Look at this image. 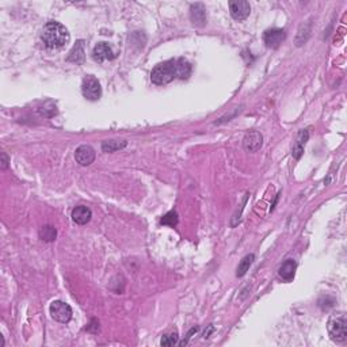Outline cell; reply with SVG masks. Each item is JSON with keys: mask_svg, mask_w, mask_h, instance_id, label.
<instances>
[{"mask_svg": "<svg viewBox=\"0 0 347 347\" xmlns=\"http://www.w3.org/2000/svg\"><path fill=\"white\" fill-rule=\"evenodd\" d=\"M69 33L67 27L59 22H48L42 29L41 40L49 49H60L69 42Z\"/></svg>", "mask_w": 347, "mask_h": 347, "instance_id": "6da1fadb", "label": "cell"}, {"mask_svg": "<svg viewBox=\"0 0 347 347\" xmlns=\"http://www.w3.org/2000/svg\"><path fill=\"white\" fill-rule=\"evenodd\" d=\"M176 60H168L152 69L151 80L158 86H164L176 79Z\"/></svg>", "mask_w": 347, "mask_h": 347, "instance_id": "7a4b0ae2", "label": "cell"}, {"mask_svg": "<svg viewBox=\"0 0 347 347\" xmlns=\"http://www.w3.org/2000/svg\"><path fill=\"white\" fill-rule=\"evenodd\" d=\"M329 336L335 342H343L347 336V320L344 315L331 317L328 321Z\"/></svg>", "mask_w": 347, "mask_h": 347, "instance_id": "3957f363", "label": "cell"}, {"mask_svg": "<svg viewBox=\"0 0 347 347\" xmlns=\"http://www.w3.org/2000/svg\"><path fill=\"white\" fill-rule=\"evenodd\" d=\"M81 92L84 98L88 100H98L102 95V87L98 79L92 75H88L83 79L81 83Z\"/></svg>", "mask_w": 347, "mask_h": 347, "instance_id": "277c9868", "label": "cell"}, {"mask_svg": "<svg viewBox=\"0 0 347 347\" xmlns=\"http://www.w3.org/2000/svg\"><path fill=\"white\" fill-rule=\"evenodd\" d=\"M49 311L52 317L59 323H68L72 319V308L69 307L67 302L60 301V300L50 304Z\"/></svg>", "mask_w": 347, "mask_h": 347, "instance_id": "5b68a950", "label": "cell"}, {"mask_svg": "<svg viewBox=\"0 0 347 347\" xmlns=\"http://www.w3.org/2000/svg\"><path fill=\"white\" fill-rule=\"evenodd\" d=\"M229 13L235 21H244L251 13L250 3L246 0H232L229 2Z\"/></svg>", "mask_w": 347, "mask_h": 347, "instance_id": "8992f818", "label": "cell"}, {"mask_svg": "<svg viewBox=\"0 0 347 347\" xmlns=\"http://www.w3.org/2000/svg\"><path fill=\"white\" fill-rule=\"evenodd\" d=\"M117 57V53L114 52L111 46L108 45L107 42H99L98 45L94 46L92 49V59L96 63H103V61H110Z\"/></svg>", "mask_w": 347, "mask_h": 347, "instance_id": "52a82bcc", "label": "cell"}, {"mask_svg": "<svg viewBox=\"0 0 347 347\" xmlns=\"http://www.w3.org/2000/svg\"><path fill=\"white\" fill-rule=\"evenodd\" d=\"M285 38H286V33L282 29H269L263 34L265 44L267 48H271V49H277L284 42Z\"/></svg>", "mask_w": 347, "mask_h": 347, "instance_id": "ba28073f", "label": "cell"}, {"mask_svg": "<svg viewBox=\"0 0 347 347\" xmlns=\"http://www.w3.org/2000/svg\"><path fill=\"white\" fill-rule=\"evenodd\" d=\"M263 144V136L258 131L248 132L243 140L244 149L248 152H257L258 149L261 148Z\"/></svg>", "mask_w": 347, "mask_h": 347, "instance_id": "9c48e42d", "label": "cell"}, {"mask_svg": "<svg viewBox=\"0 0 347 347\" xmlns=\"http://www.w3.org/2000/svg\"><path fill=\"white\" fill-rule=\"evenodd\" d=\"M75 159L80 166H90L95 160V151L90 145H80L75 152Z\"/></svg>", "mask_w": 347, "mask_h": 347, "instance_id": "30bf717a", "label": "cell"}, {"mask_svg": "<svg viewBox=\"0 0 347 347\" xmlns=\"http://www.w3.org/2000/svg\"><path fill=\"white\" fill-rule=\"evenodd\" d=\"M190 18L195 26L206 25V9L202 3H195L190 7Z\"/></svg>", "mask_w": 347, "mask_h": 347, "instance_id": "8fae6325", "label": "cell"}, {"mask_svg": "<svg viewBox=\"0 0 347 347\" xmlns=\"http://www.w3.org/2000/svg\"><path fill=\"white\" fill-rule=\"evenodd\" d=\"M84 59H86V50H84V41H77L76 45L73 46L72 50L69 52L67 57V61H71V63L75 64H81L84 63Z\"/></svg>", "mask_w": 347, "mask_h": 347, "instance_id": "7c38bea8", "label": "cell"}, {"mask_svg": "<svg viewBox=\"0 0 347 347\" xmlns=\"http://www.w3.org/2000/svg\"><path fill=\"white\" fill-rule=\"evenodd\" d=\"M91 216H92V213L87 206H76L72 210V214H71L72 220L79 225L87 224L91 220Z\"/></svg>", "mask_w": 347, "mask_h": 347, "instance_id": "4fadbf2b", "label": "cell"}, {"mask_svg": "<svg viewBox=\"0 0 347 347\" xmlns=\"http://www.w3.org/2000/svg\"><path fill=\"white\" fill-rule=\"evenodd\" d=\"M296 267H297L296 262H294L293 259H288L285 263H282V266H281L280 270H278V274H280V277L282 280L289 282V281H292L294 278Z\"/></svg>", "mask_w": 347, "mask_h": 347, "instance_id": "5bb4252c", "label": "cell"}, {"mask_svg": "<svg viewBox=\"0 0 347 347\" xmlns=\"http://www.w3.org/2000/svg\"><path fill=\"white\" fill-rule=\"evenodd\" d=\"M308 139H309V132H308L307 129H304V131H301L298 133L297 143H296V145H294L293 148V156L296 159L301 158L302 152H304V145H305V143L308 141Z\"/></svg>", "mask_w": 347, "mask_h": 347, "instance_id": "9a60e30c", "label": "cell"}, {"mask_svg": "<svg viewBox=\"0 0 347 347\" xmlns=\"http://www.w3.org/2000/svg\"><path fill=\"white\" fill-rule=\"evenodd\" d=\"M191 75V65L186 59H178L176 60V76L178 79H189Z\"/></svg>", "mask_w": 347, "mask_h": 347, "instance_id": "2e32d148", "label": "cell"}, {"mask_svg": "<svg viewBox=\"0 0 347 347\" xmlns=\"http://www.w3.org/2000/svg\"><path fill=\"white\" fill-rule=\"evenodd\" d=\"M254 259H255V255H254V254H250L247 257H244L243 259H242V262L239 263V266H238L236 275H238V277H243V275H246V273L250 270V267L253 265Z\"/></svg>", "mask_w": 347, "mask_h": 347, "instance_id": "e0dca14e", "label": "cell"}, {"mask_svg": "<svg viewBox=\"0 0 347 347\" xmlns=\"http://www.w3.org/2000/svg\"><path fill=\"white\" fill-rule=\"evenodd\" d=\"M56 236H57V230L52 225H44L40 229V238L44 240V242L50 243V242L56 240Z\"/></svg>", "mask_w": 347, "mask_h": 347, "instance_id": "ac0fdd59", "label": "cell"}, {"mask_svg": "<svg viewBox=\"0 0 347 347\" xmlns=\"http://www.w3.org/2000/svg\"><path fill=\"white\" fill-rule=\"evenodd\" d=\"M127 147V141H115L107 140L102 144V151L103 152H115L118 149H122Z\"/></svg>", "mask_w": 347, "mask_h": 347, "instance_id": "d6986e66", "label": "cell"}, {"mask_svg": "<svg viewBox=\"0 0 347 347\" xmlns=\"http://www.w3.org/2000/svg\"><path fill=\"white\" fill-rule=\"evenodd\" d=\"M162 222L163 225H168V226H175L176 224H178V214H176V212H168L167 214H164L162 218Z\"/></svg>", "mask_w": 347, "mask_h": 347, "instance_id": "ffe728a7", "label": "cell"}, {"mask_svg": "<svg viewBox=\"0 0 347 347\" xmlns=\"http://www.w3.org/2000/svg\"><path fill=\"white\" fill-rule=\"evenodd\" d=\"M178 339H179V336H178V332H172V334L164 335V336H163V339H162V342H160V344H162V346H166V347L174 346V344H176V343H178Z\"/></svg>", "mask_w": 347, "mask_h": 347, "instance_id": "44dd1931", "label": "cell"}, {"mask_svg": "<svg viewBox=\"0 0 347 347\" xmlns=\"http://www.w3.org/2000/svg\"><path fill=\"white\" fill-rule=\"evenodd\" d=\"M9 163H10L9 156L3 152V154H2V170H6V168L9 167Z\"/></svg>", "mask_w": 347, "mask_h": 347, "instance_id": "7402d4cb", "label": "cell"}]
</instances>
